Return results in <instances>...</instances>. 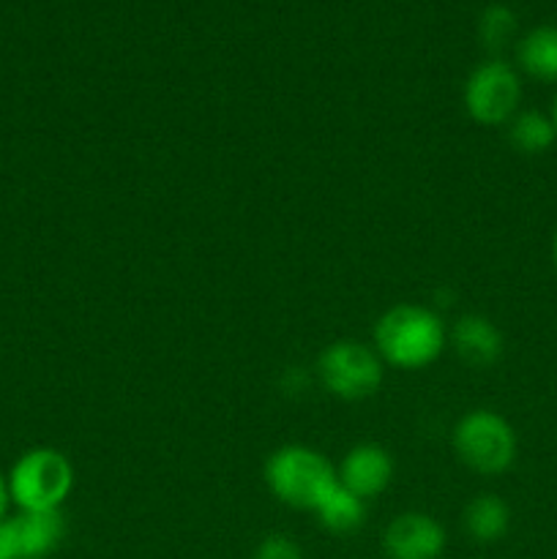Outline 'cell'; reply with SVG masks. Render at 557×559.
I'll return each mask as SVG.
<instances>
[{
    "label": "cell",
    "instance_id": "1",
    "mask_svg": "<svg viewBox=\"0 0 557 559\" xmlns=\"http://www.w3.org/2000/svg\"><path fill=\"white\" fill-rule=\"evenodd\" d=\"M448 347V328L435 309L396 304L382 311L375 325V353L399 371H420Z\"/></svg>",
    "mask_w": 557,
    "mask_h": 559
},
{
    "label": "cell",
    "instance_id": "2",
    "mask_svg": "<svg viewBox=\"0 0 557 559\" xmlns=\"http://www.w3.org/2000/svg\"><path fill=\"white\" fill-rule=\"evenodd\" d=\"M265 486L282 506L315 513L336 486V467L309 445H284L268 456Z\"/></svg>",
    "mask_w": 557,
    "mask_h": 559
},
{
    "label": "cell",
    "instance_id": "3",
    "mask_svg": "<svg viewBox=\"0 0 557 559\" xmlns=\"http://www.w3.org/2000/svg\"><path fill=\"white\" fill-rule=\"evenodd\" d=\"M16 511L58 513L74 489V467L58 448H31L5 475Z\"/></svg>",
    "mask_w": 557,
    "mask_h": 559
},
{
    "label": "cell",
    "instance_id": "4",
    "mask_svg": "<svg viewBox=\"0 0 557 559\" xmlns=\"http://www.w3.org/2000/svg\"><path fill=\"white\" fill-rule=\"evenodd\" d=\"M451 445L459 462L475 475L497 478L508 473L519 456L517 429L506 415L495 409H470L457 420L451 431Z\"/></svg>",
    "mask_w": 557,
    "mask_h": 559
},
{
    "label": "cell",
    "instance_id": "5",
    "mask_svg": "<svg viewBox=\"0 0 557 559\" xmlns=\"http://www.w3.org/2000/svg\"><path fill=\"white\" fill-rule=\"evenodd\" d=\"M317 377L331 396L342 402H364L380 391L386 364L369 344L339 338L317 358Z\"/></svg>",
    "mask_w": 557,
    "mask_h": 559
},
{
    "label": "cell",
    "instance_id": "6",
    "mask_svg": "<svg viewBox=\"0 0 557 559\" xmlns=\"http://www.w3.org/2000/svg\"><path fill=\"white\" fill-rule=\"evenodd\" d=\"M464 112L484 129L508 126L522 109V76L517 66L502 58H489L470 71L462 93Z\"/></svg>",
    "mask_w": 557,
    "mask_h": 559
},
{
    "label": "cell",
    "instance_id": "7",
    "mask_svg": "<svg viewBox=\"0 0 557 559\" xmlns=\"http://www.w3.org/2000/svg\"><path fill=\"white\" fill-rule=\"evenodd\" d=\"M66 535L58 513L16 511L0 519V559H47Z\"/></svg>",
    "mask_w": 557,
    "mask_h": 559
},
{
    "label": "cell",
    "instance_id": "8",
    "mask_svg": "<svg viewBox=\"0 0 557 559\" xmlns=\"http://www.w3.org/2000/svg\"><path fill=\"white\" fill-rule=\"evenodd\" d=\"M446 544V527L435 516L420 511L399 513L382 530V555L386 559H440Z\"/></svg>",
    "mask_w": 557,
    "mask_h": 559
},
{
    "label": "cell",
    "instance_id": "9",
    "mask_svg": "<svg viewBox=\"0 0 557 559\" xmlns=\"http://www.w3.org/2000/svg\"><path fill=\"white\" fill-rule=\"evenodd\" d=\"M336 480L347 491L358 495L360 500H375L393 480L391 453L377 442H360L344 453L336 467Z\"/></svg>",
    "mask_w": 557,
    "mask_h": 559
},
{
    "label": "cell",
    "instance_id": "10",
    "mask_svg": "<svg viewBox=\"0 0 557 559\" xmlns=\"http://www.w3.org/2000/svg\"><path fill=\"white\" fill-rule=\"evenodd\" d=\"M448 342L453 344L459 358L473 369H489L502 355V333L489 317L462 314L448 331Z\"/></svg>",
    "mask_w": 557,
    "mask_h": 559
},
{
    "label": "cell",
    "instance_id": "11",
    "mask_svg": "<svg viewBox=\"0 0 557 559\" xmlns=\"http://www.w3.org/2000/svg\"><path fill=\"white\" fill-rule=\"evenodd\" d=\"M517 71L557 85V25H535L517 41Z\"/></svg>",
    "mask_w": 557,
    "mask_h": 559
},
{
    "label": "cell",
    "instance_id": "12",
    "mask_svg": "<svg viewBox=\"0 0 557 559\" xmlns=\"http://www.w3.org/2000/svg\"><path fill=\"white\" fill-rule=\"evenodd\" d=\"M462 527L475 544H497L511 530V508L497 495H478L464 506Z\"/></svg>",
    "mask_w": 557,
    "mask_h": 559
},
{
    "label": "cell",
    "instance_id": "13",
    "mask_svg": "<svg viewBox=\"0 0 557 559\" xmlns=\"http://www.w3.org/2000/svg\"><path fill=\"white\" fill-rule=\"evenodd\" d=\"M315 519L322 530L333 535H353L355 530L364 527L366 522V500L344 489L336 480L331 491L322 497L320 506L315 508Z\"/></svg>",
    "mask_w": 557,
    "mask_h": 559
},
{
    "label": "cell",
    "instance_id": "14",
    "mask_svg": "<svg viewBox=\"0 0 557 559\" xmlns=\"http://www.w3.org/2000/svg\"><path fill=\"white\" fill-rule=\"evenodd\" d=\"M508 145L522 156H541L557 142V129L549 112L541 109H519L506 126Z\"/></svg>",
    "mask_w": 557,
    "mask_h": 559
},
{
    "label": "cell",
    "instance_id": "15",
    "mask_svg": "<svg viewBox=\"0 0 557 559\" xmlns=\"http://www.w3.org/2000/svg\"><path fill=\"white\" fill-rule=\"evenodd\" d=\"M517 14H513L508 5H489V9L481 14L478 20V36H481V44H484L489 52H500V49H506L508 44L517 38Z\"/></svg>",
    "mask_w": 557,
    "mask_h": 559
},
{
    "label": "cell",
    "instance_id": "16",
    "mask_svg": "<svg viewBox=\"0 0 557 559\" xmlns=\"http://www.w3.org/2000/svg\"><path fill=\"white\" fill-rule=\"evenodd\" d=\"M251 559H304V551L287 535H268V538L257 544Z\"/></svg>",
    "mask_w": 557,
    "mask_h": 559
},
{
    "label": "cell",
    "instance_id": "17",
    "mask_svg": "<svg viewBox=\"0 0 557 559\" xmlns=\"http://www.w3.org/2000/svg\"><path fill=\"white\" fill-rule=\"evenodd\" d=\"M9 486H5V478L0 475V519L5 516V511H9Z\"/></svg>",
    "mask_w": 557,
    "mask_h": 559
},
{
    "label": "cell",
    "instance_id": "18",
    "mask_svg": "<svg viewBox=\"0 0 557 559\" xmlns=\"http://www.w3.org/2000/svg\"><path fill=\"white\" fill-rule=\"evenodd\" d=\"M552 262H555V271H557V227H555V235H552Z\"/></svg>",
    "mask_w": 557,
    "mask_h": 559
},
{
    "label": "cell",
    "instance_id": "19",
    "mask_svg": "<svg viewBox=\"0 0 557 559\" xmlns=\"http://www.w3.org/2000/svg\"><path fill=\"white\" fill-rule=\"evenodd\" d=\"M549 118H552V123H555V129H557V93H555V98H552V109H549Z\"/></svg>",
    "mask_w": 557,
    "mask_h": 559
}]
</instances>
